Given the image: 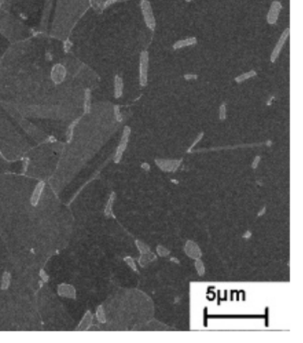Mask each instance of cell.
Returning <instances> with one entry per match:
<instances>
[{"mask_svg":"<svg viewBox=\"0 0 303 343\" xmlns=\"http://www.w3.org/2000/svg\"><path fill=\"white\" fill-rule=\"evenodd\" d=\"M149 67V52L142 51L140 54V61H139V82L141 86H145L148 84Z\"/></svg>","mask_w":303,"mask_h":343,"instance_id":"1","label":"cell"},{"mask_svg":"<svg viewBox=\"0 0 303 343\" xmlns=\"http://www.w3.org/2000/svg\"><path fill=\"white\" fill-rule=\"evenodd\" d=\"M140 8L143 15V19L145 21L146 26L148 27L150 30H155L156 29V19L153 13L151 5L149 1L148 0H141L140 2Z\"/></svg>","mask_w":303,"mask_h":343,"instance_id":"2","label":"cell"},{"mask_svg":"<svg viewBox=\"0 0 303 343\" xmlns=\"http://www.w3.org/2000/svg\"><path fill=\"white\" fill-rule=\"evenodd\" d=\"M130 134H131V127L129 126H125V127H124V131H123V135H122V137H121V141H120L118 146L117 148V152H116V154H115L114 161L116 163H118L119 161L121 160V159H122L123 153H124L125 149H126V147H127V144H128V141H129Z\"/></svg>","mask_w":303,"mask_h":343,"instance_id":"3","label":"cell"},{"mask_svg":"<svg viewBox=\"0 0 303 343\" xmlns=\"http://www.w3.org/2000/svg\"><path fill=\"white\" fill-rule=\"evenodd\" d=\"M289 36H290V28H286L283 31V33L281 34L279 39L276 44V46H274V48L272 50V53L270 54V62L271 63H275L277 60V58L279 57L281 51L283 49L286 40L288 39Z\"/></svg>","mask_w":303,"mask_h":343,"instance_id":"4","label":"cell"},{"mask_svg":"<svg viewBox=\"0 0 303 343\" xmlns=\"http://www.w3.org/2000/svg\"><path fill=\"white\" fill-rule=\"evenodd\" d=\"M282 8H283L282 5L279 1L275 0V1L272 2V4H271V6L270 7V10L268 12V14H267V21H268L269 24L273 25V24L277 23Z\"/></svg>","mask_w":303,"mask_h":343,"instance_id":"5","label":"cell"},{"mask_svg":"<svg viewBox=\"0 0 303 343\" xmlns=\"http://www.w3.org/2000/svg\"><path fill=\"white\" fill-rule=\"evenodd\" d=\"M156 163L160 169L165 172H173L177 170L180 164V160H164V159H157Z\"/></svg>","mask_w":303,"mask_h":343,"instance_id":"6","label":"cell"},{"mask_svg":"<svg viewBox=\"0 0 303 343\" xmlns=\"http://www.w3.org/2000/svg\"><path fill=\"white\" fill-rule=\"evenodd\" d=\"M184 249L186 254L191 258L198 259L202 256V252H201L200 248L198 247V244L192 241H188L186 243Z\"/></svg>","mask_w":303,"mask_h":343,"instance_id":"7","label":"cell"},{"mask_svg":"<svg viewBox=\"0 0 303 343\" xmlns=\"http://www.w3.org/2000/svg\"><path fill=\"white\" fill-rule=\"evenodd\" d=\"M44 188H45V182H39V183L37 185V186H36V188H35V190H34L33 193H32V196H31V198H30V203H31V205L34 206V207L38 204L40 197H41V195H42V192H43V190H44Z\"/></svg>","mask_w":303,"mask_h":343,"instance_id":"8","label":"cell"},{"mask_svg":"<svg viewBox=\"0 0 303 343\" xmlns=\"http://www.w3.org/2000/svg\"><path fill=\"white\" fill-rule=\"evenodd\" d=\"M198 43V40L195 37H190V38H186L184 39H180L178 41H176L173 46H172V48L174 50H178V49H180V48H183V47H187V46H193L195 44Z\"/></svg>","mask_w":303,"mask_h":343,"instance_id":"9","label":"cell"},{"mask_svg":"<svg viewBox=\"0 0 303 343\" xmlns=\"http://www.w3.org/2000/svg\"><path fill=\"white\" fill-rule=\"evenodd\" d=\"M142 328H145L144 330H168L169 327L167 325H165L164 323H160L157 320H149V322L147 323L142 326ZM141 328V330H142Z\"/></svg>","mask_w":303,"mask_h":343,"instance_id":"10","label":"cell"},{"mask_svg":"<svg viewBox=\"0 0 303 343\" xmlns=\"http://www.w3.org/2000/svg\"><path fill=\"white\" fill-rule=\"evenodd\" d=\"M58 292H59L60 295H61V296L72 298V299L76 298L75 289L73 288L72 286H70L69 284H61V285H60L59 288H58Z\"/></svg>","mask_w":303,"mask_h":343,"instance_id":"11","label":"cell"},{"mask_svg":"<svg viewBox=\"0 0 303 343\" xmlns=\"http://www.w3.org/2000/svg\"><path fill=\"white\" fill-rule=\"evenodd\" d=\"M124 90V81L121 77L117 75L115 77V97L119 98L121 97Z\"/></svg>","mask_w":303,"mask_h":343,"instance_id":"12","label":"cell"},{"mask_svg":"<svg viewBox=\"0 0 303 343\" xmlns=\"http://www.w3.org/2000/svg\"><path fill=\"white\" fill-rule=\"evenodd\" d=\"M154 259H156V255L151 252V251H148L146 253H143L141 254L140 257L139 258V263L141 267H144L147 264L150 263L151 261H153Z\"/></svg>","mask_w":303,"mask_h":343,"instance_id":"13","label":"cell"},{"mask_svg":"<svg viewBox=\"0 0 303 343\" xmlns=\"http://www.w3.org/2000/svg\"><path fill=\"white\" fill-rule=\"evenodd\" d=\"M92 314H91L90 312H87L86 315H85L84 318L82 319V321H81L80 324L78 325V329H80V330H86V329L90 326V324H91V323H92Z\"/></svg>","mask_w":303,"mask_h":343,"instance_id":"14","label":"cell"},{"mask_svg":"<svg viewBox=\"0 0 303 343\" xmlns=\"http://www.w3.org/2000/svg\"><path fill=\"white\" fill-rule=\"evenodd\" d=\"M256 74H257V73H256L255 71L252 70V71H250V72L242 73L241 75H239V76L236 77V78H235V81H236L237 83H242V82H244V81H245V80H248V79H251V78H252V77L256 76Z\"/></svg>","mask_w":303,"mask_h":343,"instance_id":"15","label":"cell"},{"mask_svg":"<svg viewBox=\"0 0 303 343\" xmlns=\"http://www.w3.org/2000/svg\"><path fill=\"white\" fill-rule=\"evenodd\" d=\"M115 197H116V194L112 192L110 197L109 199L108 202H107V205H106L105 208V215L107 217H111L113 216L112 214V206L113 203H114V200H115Z\"/></svg>","mask_w":303,"mask_h":343,"instance_id":"16","label":"cell"},{"mask_svg":"<svg viewBox=\"0 0 303 343\" xmlns=\"http://www.w3.org/2000/svg\"><path fill=\"white\" fill-rule=\"evenodd\" d=\"M10 280H11V276L8 272H5L3 274L2 277V284H1V289L2 290H7L9 287L10 284Z\"/></svg>","mask_w":303,"mask_h":343,"instance_id":"17","label":"cell"},{"mask_svg":"<svg viewBox=\"0 0 303 343\" xmlns=\"http://www.w3.org/2000/svg\"><path fill=\"white\" fill-rule=\"evenodd\" d=\"M96 317L100 323H105L106 322V316L104 313V309L101 306L98 307L97 311H96Z\"/></svg>","mask_w":303,"mask_h":343,"instance_id":"18","label":"cell"},{"mask_svg":"<svg viewBox=\"0 0 303 343\" xmlns=\"http://www.w3.org/2000/svg\"><path fill=\"white\" fill-rule=\"evenodd\" d=\"M219 118L221 120H224L227 118V105L226 104H221L219 108Z\"/></svg>","mask_w":303,"mask_h":343,"instance_id":"19","label":"cell"},{"mask_svg":"<svg viewBox=\"0 0 303 343\" xmlns=\"http://www.w3.org/2000/svg\"><path fill=\"white\" fill-rule=\"evenodd\" d=\"M195 267L197 268V271H198V275L199 276H203L204 274V267L203 262L200 260V258L198 259H196V263H195Z\"/></svg>","mask_w":303,"mask_h":343,"instance_id":"20","label":"cell"},{"mask_svg":"<svg viewBox=\"0 0 303 343\" xmlns=\"http://www.w3.org/2000/svg\"><path fill=\"white\" fill-rule=\"evenodd\" d=\"M136 244H137V247H138L139 251H140V252L141 254L146 253V252H148V251H150V250H149V247L148 245H146L145 243H141V242H139V241H137V242H136Z\"/></svg>","mask_w":303,"mask_h":343,"instance_id":"21","label":"cell"},{"mask_svg":"<svg viewBox=\"0 0 303 343\" xmlns=\"http://www.w3.org/2000/svg\"><path fill=\"white\" fill-rule=\"evenodd\" d=\"M158 253L159 254V256H161V257H165V256H167L169 254V251L166 250L163 246H158Z\"/></svg>","mask_w":303,"mask_h":343,"instance_id":"22","label":"cell"},{"mask_svg":"<svg viewBox=\"0 0 303 343\" xmlns=\"http://www.w3.org/2000/svg\"><path fill=\"white\" fill-rule=\"evenodd\" d=\"M125 261L126 262V263H127V264L129 265V266H130L131 267H132L133 270L137 271V267H136V265H135V263H134V261H133V260L132 259V257H125Z\"/></svg>","mask_w":303,"mask_h":343,"instance_id":"23","label":"cell"},{"mask_svg":"<svg viewBox=\"0 0 303 343\" xmlns=\"http://www.w3.org/2000/svg\"><path fill=\"white\" fill-rule=\"evenodd\" d=\"M203 136H204V133H203V132L200 133V134H199V136H198V137L196 138V140H195V141L193 142V144L191 145L190 148L189 149V150H191V149H192V148H193V147H194L195 145H197V144H198V142H199V141H200V140L202 139V137H203Z\"/></svg>","mask_w":303,"mask_h":343,"instance_id":"24","label":"cell"},{"mask_svg":"<svg viewBox=\"0 0 303 343\" xmlns=\"http://www.w3.org/2000/svg\"><path fill=\"white\" fill-rule=\"evenodd\" d=\"M260 160H261V157H260V156H256L255 159L253 160V162H252V167L253 169H256V168L258 167L259 162H260Z\"/></svg>","mask_w":303,"mask_h":343,"instance_id":"25","label":"cell"},{"mask_svg":"<svg viewBox=\"0 0 303 343\" xmlns=\"http://www.w3.org/2000/svg\"><path fill=\"white\" fill-rule=\"evenodd\" d=\"M184 78L185 79L191 80V79H197V78H198V76H197V75H193V74H187V75H185Z\"/></svg>","mask_w":303,"mask_h":343,"instance_id":"26","label":"cell"},{"mask_svg":"<svg viewBox=\"0 0 303 343\" xmlns=\"http://www.w3.org/2000/svg\"><path fill=\"white\" fill-rule=\"evenodd\" d=\"M186 2H188V3H189V2H191V0H186Z\"/></svg>","mask_w":303,"mask_h":343,"instance_id":"27","label":"cell"}]
</instances>
